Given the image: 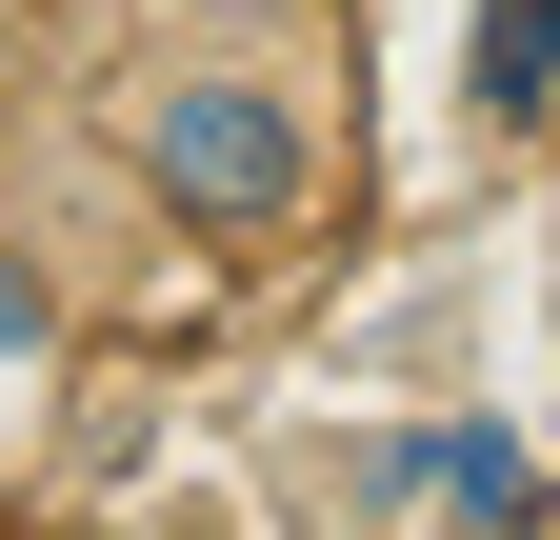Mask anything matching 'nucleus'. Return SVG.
<instances>
[{"label":"nucleus","instance_id":"obj_2","mask_svg":"<svg viewBox=\"0 0 560 540\" xmlns=\"http://www.w3.org/2000/svg\"><path fill=\"white\" fill-rule=\"evenodd\" d=\"M361 501L381 520H540V441L521 421H400L361 460Z\"/></svg>","mask_w":560,"mask_h":540},{"label":"nucleus","instance_id":"obj_3","mask_svg":"<svg viewBox=\"0 0 560 540\" xmlns=\"http://www.w3.org/2000/svg\"><path fill=\"white\" fill-rule=\"evenodd\" d=\"M60 341H81V301H60V260L0 221V421H40V380H60Z\"/></svg>","mask_w":560,"mask_h":540},{"label":"nucleus","instance_id":"obj_1","mask_svg":"<svg viewBox=\"0 0 560 540\" xmlns=\"http://www.w3.org/2000/svg\"><path fill=\"white\" fill-rule=\"evenodd\" d=\"M101 141H120V180L161 200L180 240H221V260L301 240L340 200V120L301 81V40H161L140 21V81L101 101Z\"/></svg>","mask_w":560,"mask_h":540},{"label":"nucleus","instance_id":"obj_4","mask_svg":"<svg viewBox=\"0 0 560 540\" xmlns=\"http://www.w3.org/2000/svg\"><path fill=\"white\" fill-rule=\"evenodd\" d=\"M480 120H560V0H480Z\"/></svg>","mask_w":560,"mask_h":540},{"label":"nucleus","instance_id":"obj_5","mask_svg":"<svg viewBox=\"0 0 560 540\" xmlns=\"http://www.w3.org/2000/svg\"><path fill=\"white\" fill-rule=\"evenodd\" d=\"M161 40H301V0H140Z\"/></svg>","mask_w":560,"mask_h":540},{"label":"nucleus","instance_id":"obj_6","mask_svg":"<svg viewBox=\"0 0 560 540\" xmlns=\"http://www.w3.org/2000/svg\"><path fill=\"white\" fill-rule=\"evenodd\" d=\"M40 81H60V40H40V0H0V120H21Z\"/></svg>","mask_w":560,"mask_h":540}]
</instances>
